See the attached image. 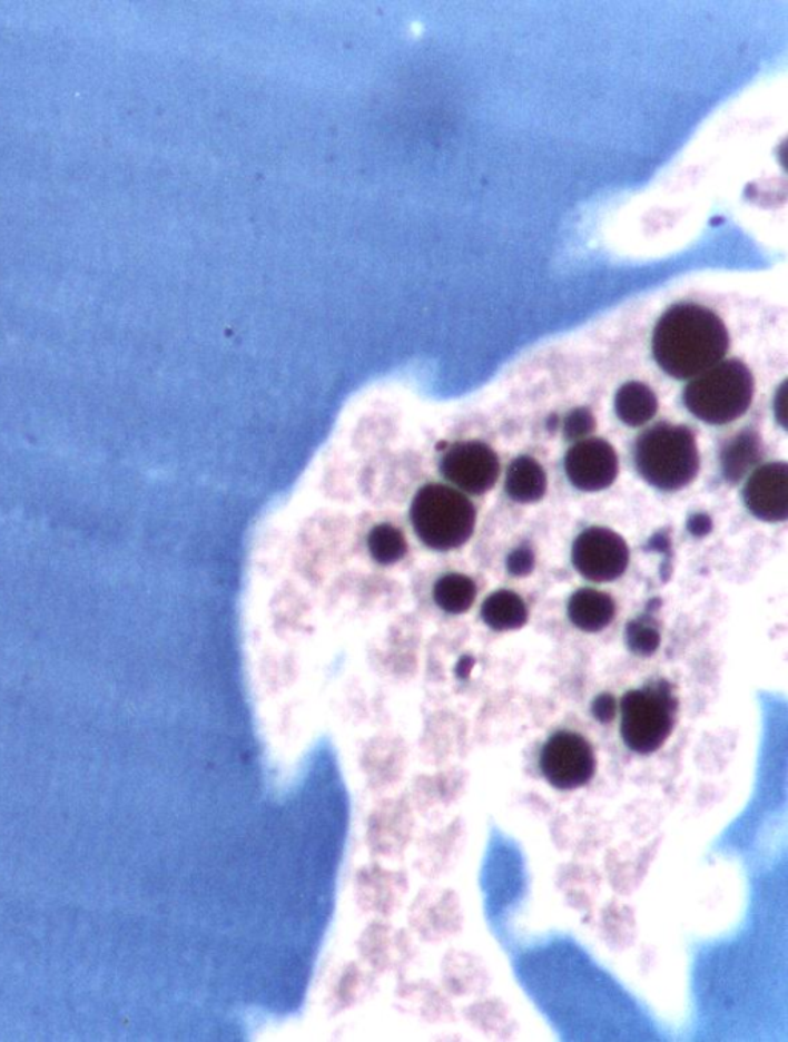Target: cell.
<instances>
[{
    "instance_id": "7a4b0ae2",
    "label": "cell",
    "mask_w": 788,
    "mask_h": 1042,
    "mask_svg": "<svg viewBox=\"0 0 788 1042\" xmlns=\"http://www.w3.org/2000/svg\"><path fill=\"white\" fill-rule=\"evenodd\" d=\"M634 465L647 484L661 492L686 489L701 465L697 438L689 426L659 422L639 434Z\"/></svg>"
},
{
    "instance_id": "7c38bea8",
    "label": "cell",
    "mask_w": 788,
    "mask_h": 1042,
    "mask_svg": "<svg viewBox=\"0 0 788 1042\" xmlns=\"http://www.w3.org/2000/svg\"><path fill=\"white\" fill-rule=\"evenodd\" d=\"M764 446L761 436L755 430H742L727 441L721 450L723 478L730 484L742 481L743 476L761 462Z\"/></svg>"
},
{
    "instance_id": "8fae6325",
    "label": "cell",
    "mask_w": 788,
    "mask_h": 1042,
    "mask_svg": "<svg viewBox=\"0 0 788 1042\" xmlns=\"http://www.w3.org/2000/svg\"><path fill=\"white\" fill-rule=\"evenodd\" d=\"M569 618L577 629L598 633L607 629L617 615L613 598L604 591L581 589L569 601Z\"/></svg>"
},
{
    "instance_id": "ffe728a7",
    "label": "cell",
    "mask_w": 788,
    "mask_h": 1042,
    "mask_svg": "<svg viewBox=\"0 0 788 1042\" xmlns=\"http://www.w3.org/2000/svg\"><path fill=\"white\" fill-rule=\"evenodd\" d=\"M534 569V554L530 547L522 545L513 550L506 558V570L512 577H526Z\"/></svg>"
},
{
    "instance_id": "d6986e66",
    "label": "cell",
    "mask_w": 788,
    "mask_h": 1042,
    "mask_svg": "<svg viewBox=\"0 0 788 1042\" xmlns=\"http://www.w3.org/2000/svg\"><path fill=\"white\" fill-rule=\"evenodd\" d=\"M594 429H597V421H594L593 413L582 406L567 416L564 434L567 440L578 442L584 440L587 434L593 432Z\"/></svg>"
},
{
    "instance_id": "9a60e30c",
    "label": "cell",
    "mask_w": 788,
    "mask_h": 1042,
    "mask_svg": "<svg viewBox=\"0 0 788 1042\" xmlns=\"http://www.w3.org/2000/svg\"><path fill=\"white\" fill-rule=\"evenodd\" d=\"M658 397L642 382H627L614 396V412L629 426L646 425L658 413Z\"/></svg>"
},
{
    "instance_id": "e0dca14e",
    "label": "cell",
    "mask_w": 788,
    "mask_h": 1042,
    "mask_svg": "<svg viewBox=\"0 0 788 1042\" xmlns=\"http://www.w3.org/2000/svg\"><path fill=\"white\" fill-rule=\"evenodd\" d=\"M368 550L376 562L382 566H392L407 553V541L396 527L381 524L370 531Z\"/></svg>"
},
{
    "instance_id": "5bb4252c",
    "label": "cell",
    "mask_w": 788,
    "mask_h": 1042,
    "mask_svg": "<svg viewBox=\"0 0 788 1042\" xmlns=\"http://www.w3.org/2000/svg\"><path fill=\"white\" fill-rule=\"evenodd\" d=\"M481 617L494 631L518 630L529 621V610L520 594L510 590H498L482 603Z\"/></svg>"
},
{
    "instance_id": "9c48e42d",
    "label": "cell",
    "mask_w": 788,
    "mask_h": 1042,
    "mask_svg": "<svg viewBox=\"0 0 788 1042\" xmlns=\"http://www.w3.org/2000/svg\"><path fill=\"white\" fill-rule=\"evenodd\" d=\"M564 470L574 489L581 492H601L617 481L618 454L609 442L589 438L574 442L565 454Z\"/></svg>"
},
{
    "instance_id": "7402d4cb",
    "label": "cell",
    "mask_w": 788,
    "mask_h": 1042,
    "mask_svg": "<svg viewBox=\"0 0 788 1042\" xmlns=\"http://www.w3.org/2000/svg\"><path fill=\"white\" fill-rule=\"evenodd\" d=\"M689 530L691 533L697 534V537H703V534L709 533L711 530V521L706 514H697V517H691L689 521Z\"/></svg>"
},
{
    "instance_id": "30bf717a",
    "label": "cell",
    "mask_w": 788,
    "mask_h": 1042,
    "mask_svg": "<svg viewBox=\"0 0 788 1042\" xmlns=\"http://www.w3.org/2000/svg\"><path fill=\"white\" fill-rule=\"evenodd\" d=\"M743 504L759 521H787L788 465L786 462H770V464L758 466L743 486Z\"/></svg>"
},
{
    "instance_id": "ac0fdd59",
    "label": "cell",
    "mask_w": 788,
    "mask_h": 1042,
    "mask_svg": "<svg viewBox=\"0 0 788 1042\" xmlns=\"http://www.w3.org/2000/svg\"><path fill=\"white\" fill-rule=\"evenodd\" d=\"M626 642L630 651L642 658L657 653L661 646V633L653 618L650 615H642L627 623Z\"/></svg>"
},
{
    "instance_id": "277c9868",
    "label": "cell",
    "mask_w": 788,
    "mask_h": 1042,
    "mask_svg": "<svg viewBox=\"0 0 788 1042\" xmlns=\"http://www.w3.org/2000/svg\"><path fill=\"white\" fill-rule=\"evenodd\" d=\"M753 394L750 368L738 360L721 361L690 380L683 390V404L699 421L726 425L749 412Z\"/></svg>"
},
{
    "instance_id": "6da1fadb",
    "label": "cell",
    "mask_w": 788,
    "mask_h": 1042,
    "mask_svg": "<svg viewBox=\"0 0 788 1042\" xmlns=\"http://www.w3.org/2000/svg\"><path fill=\"white\" fill-rule=\"evenodd\" d=\"M730 348L726 324L713 309L681 302L659 317L651 352L663 373L690 381L723 361Z\"/></svg>"
},
{
    "instance_id": "8992f818",
    "label": "cell",
    "mask_w": 788,
    "mask_h": 1042,
    "mask_svg": "<svg viewBox=\"0 0 788 1042\" xmlns=\"http://www.w3.org/2000/svg\"><path fill=\"white\" fill-rule=\"evenodd\" d=\"M597 767L593 747L577 731H556L546 739L539 756L542 776L558 790L587 786L594 778Z\"/></svg>"
},
{
    "instance_id": "4fadbf2b",
    "label": "cell",
    "mask_w": 788,
    "mask_h": 1042,
    "mask_svg": "<svg viewBox=\"0 0 788 1042\" xmlns=\"http://www.w3.org/2000/svg\"><path fill=\"white\" fill-rule=\"evenodd\" d=\"M505 492L520 504H534L546 492V474L532 456L516 458L506 470Z\"/></svg>"
},
{
    "instance_id": "5b68a950",
    "label": "cell",
    "mask_w": 788,
    "mask_h": 1042,
    "mask_svg": "<svg viewBox=\"0 0 788 1042\" xmlns=\"http://www.w3.org/2000/svg\"><path fill=\"white\" fill-rule=\"evenodd\" d=\"M678 716V699L666 679L627 691L621 699V736L627 748L651 755L669 741Z\"/></svg>"
},
{
    "instance_id": "52a82bcc",
    "label": "cell",
    "mask_w": 788,
    "mask_h": 1042,
    "mask_svg": "<svg viewBox=\"0 0 788 1042\" xmlns=\"http://www.w3.org/2000/svg\"><path fill=\"white\" fill-rule=\"evenodd\" d=\"M572 562L578 573L591 582L617 581L629 567V545L617 531L590 527L574 539Z\"/></svg>"
},
{
    "instance_id": "ba28073f",
    "label": "cell",
    "mask_w": 788,
    "mask_h": 1042,
    "mask_svg": "<svg viewBox=\"0 0 788 1042\" xmlns=\"http://www.w3.org/2000/svg\"><path fill=\"white\" fill-rule=\"evenodd\" d=\"M440 470L460 492L480 497L496 484L501 465L498 454L484 442L466 441L449 446L442 454Z\"/></svg>"
},
{
    "instance_id": "44dd1931",
    "label": "cell",
    "mask_w": 788,
    "mask_h": 1042,
    "mask_svg": "<svg viewBox=\"0 0 788 1042\" xmlns=\"http://www.w3.org/2000/svg\"><path fill=\"white\" fill-rule=\"evenodd\" d=\"M591 714H593L597 721L601 724L613 722L618 714L617 699L610 694L599 695L598 698H594V701L591 702Z\"/></svg>"
},
{
    "instance_id": "3957f363",
    "label": "cell",
    "mask_w": 788,
    "mask_h": 1042,
    "mask_svg": "<svg viewBox=\"0 0 788 1042\" xmlns=\"http://www.w3.org/2000/svg\"><path fill=\"white\" fill-rule=\"evenodd\" d=\"M410 521L422 544L436 551L460 549L476 527L473 502L453 486H422L410 507Z\"/></svg>"
},
{
    "instance_id": "2e32d148",
    "label": "cell",
    "mask_w": 788,
    "mask_h": 1042,
    "mask_svg": "<svg viewBox=\"0 0 788 1042\" xmlns=\"http://www.w3.org/2000/svg\"><path fill=\"white\" fill-rule=\"evenodd\" d=\"M476 594V583L461 573L444 574L433 587L434 602L450 615H461L472 609Z\"/></svg>"
}]
</instances>
